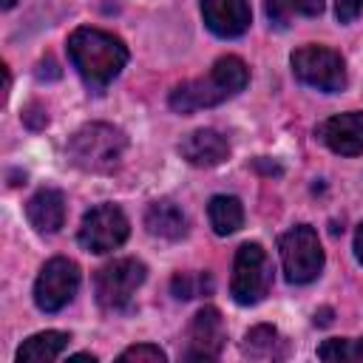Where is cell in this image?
I'll list each match as a JSON object with an SVG mask.
<instances>
[{
    "mask_svg": "<svg viewBox=\"0 0 363 363\" xmlns=\"http://www.w3.org/2000/svg\"><path fill=\"white\" fill-rule=\"evenodd\" d=\"M68 60L77 68V74L82 77V82L99 94L125 68L128 48L119 37H113L102 28L79 26L68 37Z\"/></svg>",
    "mask_w": 363,
    "mask_h": 363,
    "instance_id": "1",
    "label": "cell"
},
{
    "mask_svg": "<svg viewBox=\"0 0 363 363\" xmlns=\"http://www.w3.org/2000/svg\"><path fill=\"white\" fill-rule=\"evenodd\" d=\"M250 79V68L244 65L241 57H221L213 62V68L204 77H196L190 82H182L170 91V108L176 113H193L201 108H213L227 102L230 96H235L238 91H244Z\"/></svg>",
    "mask_w": 363,
    "mask_h": 363,
    "instance_id": "2",
    "label": "cell"
},
{
    "mask_svg": "<svg viewBox=\"0 0 363 363\" xmlns=\"http://www.w3.org/2000/svg\"><path fill=\"white\" fill-rule=\"evenodd\" d=\"M125 147L128 139L119 128L108 122H91L68 139V159L85 173H111L119 167Z\"/></svg>",
    "mask_w": 363,
    "mask_h": 363,
    "instance_id": "3",
    "label": "cell"
},
{
    "mask_svg": "<svg viewBox=\"0 0 363 363\" xmlns=\"http://www.w3.org/2000/svg\"><path fill=\"white\" fill-rule=\"evenodd\" d=\"M272 286V261L267 250L255 241H247L238 247L233 261V278H230V295L241 306H255L269 295Z\"/></svg>",
    "mask_w": 363,
    "mask_h": 363,
    "instance_id": "4",
    "label": "cell"
},
{
    "mask_svg": "<svg viewBox=\"0 0 363 363\" xmlns=\"http://www.w3.org/2000/svg\"><path fill=\"white\" fill-rule=\"evenodd\" d=\"M281 267L289 284H309L323 269V247L309 224H295L278 241Z\"/></svg>",
    "mask_w": 363,
    "mask_h": 363,
    "instance_id": "5",
    "label": "cell"
},
{
    "mask_svg": "<svg viewBox=\"0 0 363 363\" xmlns=\"http://www.w3.org/2000/svg\"><path fill=\"white\" fill-rule=\"evenodd\" d=\"M289 62H292V74L315 91L337 94L346 88V62L335 48L303 45V48L292 51Z\"/></svg>",
    "mask_w": 363,
    "mask_h": 363,
    "instance_id": "6",
    "label": "cell"
},
{
    "mask_svg": "<svg viewBox=\"0 0 363 363\" xmlns=\"http://www.w3.org/2000/svg\"><path fill=\"white\" fill-rule=\"evenodd\" d=\"M145 264L136 258H116L96 269L94 275V295L102 309H128L133 301V292L145 281Z\"/></svg>",
    "mask_w": 363,
    "mask_h": 363,
    "instance_id": "7",
    "label": "cell"
},
{
    "mask_svg": "<svg viewBox=\"0 0 363 363\" xmlns=\"http://www.w3.org/2000/svg\"><path fill=\"white\" fill-rule=\"evenodd\" d=\"M128 233H130V224H128V216L122 213V207L96 204L82 216L77 241H79L82 250H88L94 255H102V252H111V250L122 247Z\"/></svg>",
    "mask_w": 363,
    "mask_h": 363,
    "instance_id": "8",
    "label": "cell"
},
{
    "mask_svg": "<svg viewBox=\"0 0 363 363\" xmlns=\"http://www.w3.org/2000/svg\"><path fill=\"white\" fill-rule=\"evenodd\" d=\"M79 289V267L71 258H51L34 281V303L43 312H60Z\"/></svg>",
    "mask_w": 363,
    "mask_h": 363,
    "instance_id": "9",
    "label": "cell"
},
{
    "mask_svg": "<svg viewBox=\"0 0 363 363\" xmlns=\"http://www.w3.org/2000/svg\"><path fill=\"white\" fill-rule=\"evenodd\" d=\"M227 343L224 318L216 306H201L190 323V340L184 360H216Z\"/></svg>",
    "mask_w": 363,
    "mask_h": 363,
    "instance_id": "10",
    "label": "cell"
},
{
    "mask_svg": "<svg viewBox=\"0 0 363 363\" xmlns=\"http://www.w3.org/2000/svg\"><path fill=\"white\" fill-rule=\"evenodd\" d=\"M318 139L340 156H360L363 153V113L346 111V113L329 116L326 122L318 125Z\"/></svg>",
    "mask_w": 363,
    "mask_h": 363,
    "instance_id": "11",
    "label": "cell"
},
{
    "mask_svg": "<svg viewBox=\"0 0 363 363\" xmlns=\"http://www.w3.org/2000/svg\"><path fill=\"white\" fill-rule=\"evenodd\" d=\"M204 26L216 37H241L250 28V3L247 0H201Z\"/></svg>",
    "mask_w": 363,
    "mask_h": 363,
    "instance_id": "12",
    "label": "cell"
},
{
    "mask_svg": "<svg viewBox=\"0 0 363 363\" xmlns=\"http://www.w3.org/2000/svg\"><path fill=\"white\" fill-rule=\"evenodd\" d=\"M179 153L193 167H216L230 156V142H227V136H221L213 128H199L182 139Z\"/></svg>",
    "mask_w": 363,
    "mask_h": 363,
    "instance_id": "13",
    "label": "cell"
},
{
    "mask_svg": "<svg viewBox=\"0 0 363 363\" xmlns=\"http://www.w3.org/2000/svg\"><path fill=\"white\" fill-rule=\"evenodd\" d=\"M26 218L43 235L57 233L65 224V196L60 190H54V187L37 190L26 204Z\"/></svg>",
    "mask_w": 363,
    "mask_h": 363,
    "instance_id": "14",
    "label": "cell"
},
{
    "mask_svg": "<svg viewBox=\"0 0 363 363\" xmlns=\"http://www.w3.org/2000/svg\"><path fill=\"white\" fill-rule=\"evenodd\" d=\"M145 227H147V233L156 235V238L179 241V238L187 233V218H184V213L179 210V204L162 199V201H153V204L145 210Z\"/></svg>",
    "mask_w": 363,
    "mask_h": 363,
    "instance_id": "15",
    "label": "cell"
},
{
    "mask_svg": "<svg viewBox=\"0 0 363 363\" xmlns=\"http://www.w3.org/2000/svg\"><path fill=\"white\" fill-rule=\"evenodd\" d=\"M68 335L48 329V332H37L31 335L20 349H17V363H51L62 354V349L68 346Z\"/></svg>",
    "mask_w": 363,
    "mask_h": 363,
    "instance_id": "16",
    "label": "cell"
},
{
    "mask_svg": "<svg viewBox=\"0 0 363 363\" xmlns=\"http://www.w3.org/2000/svg\"><path fill=\"white\" fill-rule=\"evenodd\" d=\"M241 352L250 357V360H281L286 354V343L284 337L278 335L275 326H252L247 335H244V343H241Z\"/></svg>",
    "mask_w": 363,
    "mask_h": 363,
    "instance_id": "17",
    "label": "cell"
},
{
    "mask_svg": "<svg viewBox=\"0 0 363 363\" xmlns=\"http://www.w3.org/2000/svg\"><path fill=\"white\" fill-rule=\"evenodd\" d=\"M207 216H210V227L216 235H233L235 230H241L244 224V207L235 196H213L207 204Z\"/></svg>",
    "mask_w": 363,
    "mask_h": 363,
    "instance_id": "18",
    "label": "cell"
},
{
    "mask_svg": "<svg viewBox=\"0 0 363 363\" xmlns=\"http://www.w3.org/2000/svg\"><path fill=\"white\" fill-rule=\"evenodd\" d=\"M264 11L275 28H286L295 17H318L323 0H264Z\"/></svg>",
    "mask_w": 363,
    "mask_h": 363,
    "instance_id": "19",
    "label": "cell"
},
{
    "mask_svg": "<svg viewBox=\"0 0 363 363\" xmlns=\"http://www.w3.org/2000/svg\"><path fill=\"white\" fill-rule=\"evenodd\" d=\"M318 357L332 360V363H363V337H357V340H352V337L323 340L318 346Z\"/></svg>",
    "mask_w": 363,
    "mask_h": 363,
    "instance_id": "20",
    "label": "cell"
},
{
    "mask_svg": "<svg viewBox=\"0 0 363 363\" xmlns=\"http://www.w3.org/2000/svg\"><path fill=\"white\" fill-rule=\"evenodd\" d=\"M170 289L179 301H190L199 295H210L213 292V278L207 272H176L170 281Z\"/></svg>",
    "mask_w": 363,
    "mask_h": 363,
    "instance_id": "21",
    "label": "cell"
},
{
    "mask_svg": "<svg viewBox=\"0 0 363 363\" xmlns=\"http://www.w3.org/2000/svg\"><path fill=\"white\" fill-rule=\"evenodd\" d=\"M164 360H167V354L153 343H139L119 354V363H164Z\"/></svg>",
    "mask_w": 363,
    "mask_h": 363,
    "instance_id": "22",
    "label": "cell"
},
{
    "mask_svg": "<svg viewBox=\"0 0 363 363\" xmlns=\"http://www.w3.org/2000/svg\"><path fill=\"white\" fill-rule=\"evenodd\" d=\"M363 11V0H335V14L340 23H352Z\"/></svg>",
    "mask_w": 363,
    "mask_h": 363,
    "instance_id": "23",
    "label": "cell"
},
{
    "mask_svg": "<svg viewBox=\"0 0 363 363\" xmlns=\"http://www.w3.org/2000/svg\"><path fill=\"white\" fill-rule=\"evenodd\" d=\"M354 255H357V261L363 264V224L354 230Z\"/></svg>",
    "mask_w": 363,
    "mask_h": 363,
    "instance_id": "24",
    "label": "cell"
},
{
    "mask_svg": "<svg viewBox=\"0 0 363 363\" xmlns=\"http://www.w3.org/2000/svg\"><path fill=\"white\" fill-rule=\"evenodd\" d=\"M71 360H96V357H94V354H85V352H82V354H71Z\"/></svg>",
    "mask_w": 363,
    "mask_h": 363,
    "instance_id": "25",
    "label": "cell"
},
{
    "mask_svg": "<svg viewBox=\"0 0 363 363\" xmlns=\"http://www.w3.org/2000/svg\"><path fill=\"white\" fill-rule=\"evenodd\" d=\"M14 3H17V0H0V6H3V9H11Z\"/></svg>",
    "mask_w": 363,
    "mask_h": 363,
    "instance_id": "26",
    "label": "cell"
}]
</instances>
